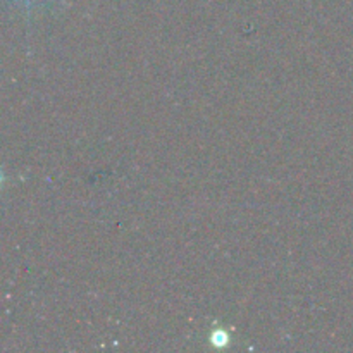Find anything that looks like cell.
<instances>
[{
	"mask_svg": "<svg viewBox=\"0 0 353 353\" xmlns=\"http://www.w3.org/2000/svg\"><path fill=\"white\" fill-rule=\"evenodd\" d=\"M210 343L216 348H224L230 345V334L226 330H216L210 334Z\"/></svg>",
	"mask_w": 353,
	"mask_h": 353,
	"instance_id": "cell-1",
	"label": "cell"
},
{
	"mask_svg": "<svg viewBox=\"0 0 353 353\" xmlns=\"http://www.w3.org/2000/svg\"><path fill=\"white\" fill-rule=\"evenodd\" d=\"M23 2H24V6H26L28 9H30V7H31V2H33V0H23Z\"/></svg>",
	"mask_w": 353,
	"mask_h": 353,
	"instance_id": "cell-2",
	"label": "cell"
}]
</instances>
